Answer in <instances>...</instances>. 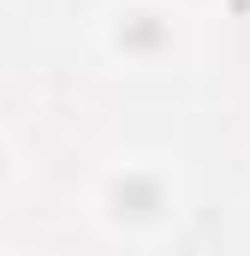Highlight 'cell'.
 Returning <instances> with one entry per match:
<instances>
[{
    "mask_svg": "<svg viewBox=\"0 0 250 256\" xmlns=\"http://www.w3.org/2000/svg\"><path fill=\"white\" fill-rule=\"evenodd\" d=\"M161 208H167V185L155 173H125V179H114V214L120 220H155Z\"/></svg>",
    "mask_w": 250,
    "mask_h": 256,
    "instance_id": "1",
    "label": "cell"
},
{
    "mask_svg": "<svg viewBox=\"0 0 250 256\" xmlns=\"http://www.w3.org/2000/svg\"><path fill=\"white\" fill-rule=\"evenodd\" d=\"M120 48H125V54H137V60H155V54H167V48H173V36H167V24H161L155 12H125Z\"/></svg>",
    "mask_w": 250,
    "mask_h": 256,
    "instance_id": "2",
    "label": "cell"
}]
</instances>
